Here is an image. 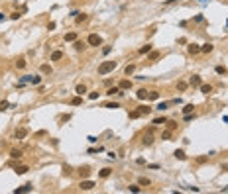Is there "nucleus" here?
<instances>
[{
	"mask_svg": "<svg viewBox=\"0 0 228 194\" xmlns=\"http://www.w3.org/2000/svg\"><path fill=\"white\" fill-rule=\"evenodd\" d=\"M116 67H118V63H116V61H104V63L98 65V75H100V76L108 75V73H112Z\"/></svg>",
	"mask_w": 228,
	"mask_h": 194,
	"instance_id": "1",
	"label": "nucleus"
},
{
	"mask_svg": "<svg viewBox=\"0 0 228 194\" xmlns=\"http://www.w3.org/2000/svg\"><path fill=\"white\" fill-rule=\"evenodd\" d=\"M26 82H32V84H39V82H42V76H39V75H26V76H22V80H20L18 88H22Z\"/></svg>",
	"mask_w": 228,
	"mask_h": 194,
	"instance_id": "2",
	"label": "nucleus"
},
{
	"mask_svg": "<svg viewBox=\"0 0 228 194\" xmlns=\"http://www.w3.org/2000/svg\"><path fill=\"white\" fill-rule=\"evenodd\" d=\"M87 43H88V45H93V47H98V45L102 43V37H100L98 33H91V35L87 37Z\"/></svg>",
	"mask_w": 228,
	"mask_h": 194,
	"instance_id": "3",
	"label": "nucleus"
},
{
	"mask_svg": "<svg viewBox=\"0 0 228 194\" xmlns=\"http://www.w3.org/2000/svg\"><path fill=\"white\" fill-rule=\"evenodd\" d=\"M79 188H81V190H91V188H95V183H93V180H81Z\"/></svg>",
	"mask_w": 228,
	"mask_h": 194,
	"instance_id": "4",
	"label": "nucleus"
},
{
	"mask_svg": "<svg viewBox=\"0 0 228 194\" xmlns=\"http://www.w3.org/2000/svg\"><path fill=\"white\" fill-rule=\"evenodd\" d=\"M28 135V129L26 128H20V129H16V133H14V139H24Z\"/></svg>",
	"mask_w": 228,
	"mask_h": 194,
	"instance_id": "5",
	"label": "nucleus"
},
{
	"mask_svg": "<svg viewBox=\"0 0 228 194\" xmlns=\"http://www.w3.org/2000/svg\"><path fill=\"white\" fill-rule=\"evenodd\" d=\"M16 194H24V192H32V184H24V186H20V188H16L14 190Z\"/></svg>",
	"mask_w": 228,
	"mask_h": 194,
	"instance_id": "6",
	"label": "nucleus"
},
{
	"mask_svg": "<svg viewBox=\"0 0 228 194\" xmlns=\"http://www.w3.org/2000/svg\"><path fill=\"white\" fill-rule=\"evenodd\" d=\"M187 51H189L191 55H197V53H201V47H199L197 43H191V45L187 47Z\"/></svg>",
	"mask_w": 228,
	"mask_h": 194,
	"instance_id": "7",
	"label": "nucleus"
},
{
	"mask_svg": "<svg viewBox=\"0 0 228 194\" xmlns=\"http://www.w3.org/2000/svg\"><path fill=\"white\" fill-rule=\"evenodd\" d=\"M189 82H191V86H201V84H203V80H201V76H199V75H193Z\"/></svg>",
	"mask_w": 228,
	"mask_h": 194,
	"instance_id": "8",
	"label": "nucleus"
},
{
	"mask_svg": "<svg viewBox=\"0 0 228 194\" xmlns=\"http://www.w3.org/2000/svg\"><path fill=\"white\" fill-rule=\"evenodd\" d=\"M175 159H179V161H185V159H187V155H185V151L183 149H175Z\"/></svg>",
	"mask_w": 228,
	"mask_h": 194,
	"instance_id": "9",
	"label": "nucleus"
},
{
	"mask_svg": "<svg viewBox=\"0 0 228 194\" xmlns=\"http://www.w3.org/2000/svg\"><path fill=\"white\" fill-rule=\"evenodd\" d=\"M118 86H120V90H128V88L132 86V82L128 80V78H124V80H120V82H118Z\"/></svg>",
	"mask_w": 228,
	"mask_h": 194,
	"instance_id": "10",
	"label": "nucleus"
},
{
	"mask_svg": "<svg viewBox=\"0 0 228 194\" xmlns=\"http://www.w3.org/2000/svg\"><path fill=\"white\" fill-rule=\"evenodd\" d=\"M159 57H161L159 51H150V53H148V61H157Z\"/></svg>",
	"mask_w": 228,
	"mask_h": 194,
	"instance_id": "11",
	"label": "nucleus"
},
{
	"mask_svg": "<svg viewBox=\"0 0 228 194\" xmlns=\"http://www.w3.org/2000/svg\"><path fill=\"white\" fill-rule=\"evenodd\" d=\"M199 88H201L203 94H210V92H212V86H210V84H201Z\"/></svg>",
	"mask_w": 228,
	"mask_h": 194,
	"instance_id": "12",
	"label": "nucleus"
},
{
	"mask_svg": "<svg viewBox=\"0 0 228 194\" xmlns=\"http://www.w3.org/2000/svg\"><path fill=\"white\" fill-rule=\"evenodd\" d=\"M138 112H140L142 116H148V114L152 112V108L150 106H138Z\"/></svg>",
	"mask_w": 228,
	"mask_h": 194,
	"instance_id": "13",
	"label": "nucleus"
},
{
	"mask_svg": "<svg viewBox=\"0 0 228 194\" xmlns=\"http://www.w3.org/2000/svg\"><path fill=\"white\" fill-rule=\"evenodd\" d=\"M63 59V51H53L51 53V61H61Z\"/></svg>",
	"mask_w": 228,
	"mask_h": 194,
	"instance_id": "14",
	"label": "nucleus"
},
{
	"mask_svg": "<svg viewBox=\"0 0 228 194\" xmlns=\"http://www.w3.org/2000/svg\"><path fill=\"white\" fill-rule=\"evenodd\" d=\"M148 92H150V90H146V88H140V90H138V94H136V96L140 98V100H146V98H148Z\"/></svg>",
	"mask_w": 228,
	"mask_h": 194,
	"instance_id": "15",
	"label": "nucleus"
},
{
	"mask_svg": "<svg viewBox=\"0 0 228 194\" xmlns=\"http://www.w3.org/2000/svg\"><path fill=\"white\" fill-rule=\"evenodd\" d=\"M212 49H214V45H212V43H205V45L201 47V51H203V53H210Z\"/></svg>",
	"mask_w": 228,
	"mask_h": 194,
	"instance_id": "16",
	"label": "nucleus"
},
{
	"mask_svg": "<svg viewBox=\"0 0 228 194\" xmlns=\"http://www.w3.org/2000/svg\"><path fill=\"white\" fill-rule=\"evenodd\" d=\"M118 92H120V86H110L108 90H106L108 96H114V94H118Z\"/></svg>",
	"mask_w": 228,
	"mask_h": 194,
	"instance_id": "17",
	"label": "nucleus"
},
{
	"mask_svg": "<svg viewBox=\"0 0 228 194\" xmlns=\"http://www.w3.org/2000/svg\"><path fill=\"white\" fill-rule=\"evenodd\" d=\"M22 155H24V153H22L20 149H12V151H10V157H12V159H20Z\"/></svg>",
	"mask_w": 228,
	"mask_h": 194,
	"instance_id": "18",
	"label": "nucleus"
},
{
	"mask_svg": "<svg viewBox=\"0 0 228 194\" xmlns=\"http://www.w3.org/2000/svg\"><path fill=\"white\" fill-rule=\"evenodd\" d=\"M110 172H112V169L106 167V169H102V171L98 172V176H100V178H106V176H110Z\"/></svg>",
	"mask_w": 228,
	"mask_h": 194,
	"instance_id": "19",
	"label": "nucleus"
},
{
	"mask_svg": "<svg viewBox=\"0 0 228 194\" xmlns=\"http://www.w3.org/2000/svg\"><path fill=\"white\" fill-rule=\"evenodd\" d=\"M148 98H150V100H159V92H157V90H150V92H148Z\"/></svg>",
	"mask_w": 228,
	"mask_h": 194,
	"instance_id": "20",
	"label": "nucleus"
},
{
	"mask_svg": "<svg viewBox=\"0 0 228 194\" xmlns=\"http://www.w3.org/2000/svg\"><path fill=\"white\" fill-rule=\"evenodd\" d=\"M30 171L26 165H20V167H16V174H26V172Z\"/></svg>",
	"mask_w": 228,
	"mask_h": 194,
	"instance_id": "21",
	"label": "nucleus"
},
{
	"mask_svg": "<svg viewBox=\"0 0 228 194\" xmlns=\"http://www.w3.org/2000/svg\"><path fill=\"white\" fill-rule=\"evenodd\" d=\"M75 92H77V94H79V96H83V94L87 92V86H85V84H79V86H77V88H75Z\"/></svg>",
	"mask_w": 228,
	"mask_h": 194,
	"instance_id": "22",
	"label": "nucleus"
},
{
	"mask_svg": "<svg viewBox=\"0 0 228 194\" xmlns=\"http://www.w3.org/2000/svg\"><path fill=\"white\" fill-rule=\"evenodd\" d=\"M142 143H144L146 147H150V145H152V143H153V137H152V135H146V137L142 139Z\"/></svg>",
	"mask_w": 228,
	"mask_h": 194,
	"instance_id": "23",
	"label": "nucleus"
},
{
	"mask_svg": "<svg viewBox=\"0 0 228 194\" xmlns=\"http://www.w3.org/2000/svg\"><path fill=\"white\" fill-rule=\"evenodd\" d=\"M138 184H140V186H150V178H146V176H140V178H138Z\"/></svg>",
	"mask_w": 228,
	"mask_h": 194,
	"instance_id": "24",
	"label": "nucleus"
},
{
	"mask_svg": "<svg viewBox=\"0 0 228 194\" xmlns=\"http://www.w3.org/2000/svg\"><path fill=\"white\" fill-rule=\"evenodd\" d=\"M81 104H83V98L81 96H75L73 100H71V106H81Z\"/></svg>",
	"mask_w": 228,
	"mask_h": 194,
	"instance_id": "25",
	"label": "nucleus"
},
{
	"mask_svg": "<svg viewBox=\"0 0 228 194\" xmlns=\"http://www.w3.org/2000/svg\"><path fill=\"white\" fill-rule=\"evenodd\" d=\"M77 39V33L75 32H71V33H67L65 35V41H75Z\"/></svg>",
	"mask_w": 228,
	"mask_h": 194,
	"instance_id": "26",
	"label": "nucleus"
},
{
	"mask_svg": "<svg viewBox=\"0 0 228 194\" xmlns=\"http://www.w3.org/2000/svg\"><path fill=\"white\" fill-rule=\"evenodd\" d=\"M150 51H152V45H150V43H148V45H144V47H140V53L144 55V53H150Z\"/></svg>",
	"mask_w": 228,
	"mask_h": 194,
	"instance_id": "27",
	"label": "nucleus"
},
{
	"mask_svg": "<svg viewBox=\"0 0 228 194\" xmlns=\"http://www.w3.org/2000/svg\"><path fill=\"white\" fill-rule=\"evenodd\" d=\"M161 139H165V141H169V139H171V129L163 131V133H161Z\"/></svg>",
	"mask_w": 228,
	"mask_h": 194,
	"instance_id": "28",
	"label": "nucleus"
},
{
	"mask_svg": "<svg viewBox=\"0 0 228 194\" xmlns=\"http://www.w3.org/2000/svg\"><path fill=\"white\" fill-rule=\"evenodd\" d=\"M165 124H167V129H171V131H173V129L177 128V122H171V120H167Z\"/></svg>",
	"mask_w": 228,
	"mask_h": 194,
	"instance_id": "29",
	"label": "nucleus"
},
{
	"mask_svg": "<svg viewBox=\"0 0 228 194\" xmlns=\"http://www.w3.org/2000/svg\"><path fill=\"white\" fill-rule=\"evenodd\" d=\"M128 190H130V192H140V184H130Z\"/></svg>",
	"mask_w": 228,
	"mask_h": 194,
	"instance_id": "30",
	"label": "nucleus"
},
{
	"mask_svg": "<svg viewBox=\"0 0 228 194\" xmlns=\"http://www.w3.org/2000/svg\"><path fill=\"white\" fill-rule=\"evenodd\" d=\"M42 73H44V75H49V73H51V67H49V65H42Z\"/></svg>",
	"mask_w": 228,
	"mask_h": 194,
	"instance_id": "31",
	"label": "nucleus"
},
{
	"mask_svg": "<svg viewBox=\"0 0 228 194\" xmlns=\"http://www.w3.org/2000/svg\"><path fill=\"white\" fill-rule=\"evenodd\" d=\"M134 71H136V67H134V65H128V67L124 69V73H126V75H132Z\"/></svg>",
	"mask_w": 228,
	"mask_h": 194,
	"instance_id": "32",
	"label": "nucleus"
},
{
	"mask_svg": "<svg viewBox=\"0 0 228 194\" xmlns=\"http://www.w3.org/2000/svg\"><path fill=\"white\" fill-rule=\"evenodd\" d=\"M8 108H10V104H8L6 100H2V102H0V112H4V110H8Z\"/></svg>",
	"mask_w": 228,
	"mask_h": 194,
	"instance_id": "33",
	"label": "nucleus"
},
{
	"mask_svg": "<svg viewBox=\"0 0 228 194\" xmlns=\"http://www.w3.org/2000/svg\"><path fill=\"white\" fill-rule=\"evenodd\" d=\"M130 118H132V120H136V118H142V114H140V112H138V110H132V112H130Z\"/></svg>",
	"mask_w": 228,
	"mask_h": 194,
	"instance_id": "34",
	"label": "nucleus"
},
{
	"mask_svg": "<svg viewBox=\"0 0 228 194\" xmlns=\"http://www.w3.org/2000/svg\"><path fill=\"white\" fill-rule=\"evenodd\" d=\"M193 108H195L193 104H187V106L183 108V114H191V112H193Z\"/></svg>",
	"mask_w": 228,
	"mask_h": 194,
	"instance_id": "35",
	"label": "nucleus"
},
{
	"mask_svg": "<svg viewBox=\"0 0 228 194\" xmlns=\"http://www.w3.org/2000/svg\"><path fill=\"white\" fill-rule=\"evenodd\" d=\"M83 47H85V43H83V41H79V39H75V49H77V51H81Z\"/></svg>",
	"mask_w": 228,
	"mask_h": 194,
	"instance_id": "36",
	"label": "nucleus"
},
{
	"mask_svg": "<svg viewBox=\"0 0 228 194\" xmlns=\"http://www.w3.org/2000/svg\"><path fill=\"white\" fill-rule=\"evenodd\" d=\"M214 71H216L218 75H226V69H224L222 65H218V67H216V69H214Z\"/></svg>",
	"mask_w": 228,
	"mask_h": 194,
	"instance_id": "37",
	"label": "nucleus"
},
{
	"mask_svg": "<svg viewBox=\"0 0 228 194\" xmlns=\"http://www.w3.org/2000/svg\"><path fill=\"white\" fill-rule=\"evenodd\" d=\"M104 108H108V110H116V108H120V106L116 104V102H108V104H106Z\"/></svg>",
	"mask_w": 228,
	"mask_h": 194,
	"instance_id": "38",
	"label": "nucleus"
},
{
	"mask_svg": "<svg viewBox=\"0 0 228 194\" xmlns=\"http://www.w3.org/2000/svg\"><path fill=\"white\" fill-rule=\"evenodd\" d=\"M177 88H179V90L183 92L185 88H187V82H183V80H179V82H177Z\"/></svg>",
	"mask_w": 228,
	"mask_h": 194,
	"instance_id": "39",
	"label": "nucleus"
},
{
	"mask_svg": "<svg viewBox=\"0 0 228 194\" xmlns=\"http://www.w3.org/2000/svg\"><path fill=\"white\" fill-rule=\"evenodd\" d=\"M16 67H18V69H24V67H26V61H24V59H18V61H16Z\"/></svg>",
	"mask_w": 228,
	"mask_h": 194,
	"instance_id": "40",
	"label": "nucleus"
},
{
	"mask_svg": "<svg viewBox=\"0 0 228 194\" xmlns=\"http://www.w3.org/2000/svg\"><path fill=\"white\" fill-rule=\"evenodd\" d=\"M165 122H167L165 118H155L153 120V124H157V126H161V124H165Z\"/></svg>",
	"mask_w": 228,
	"mask_h": 194,
	"instance_id": "41",
	"label": "nucleus"
},
{
	"mask_svg": "<svg viewBox=\"0 0 228 194\" xmlns=\"http://www.w3.org/2000/svg\"><path fill=\"white\" fill-rule=\"evenodd\" d=\"M167 106H169V102H159V104H157V110H165Z\"/></svg>",
	"mask_w": 228,
	"mask_h": 194,
	"instance_id": "42",
	"label": "nucleus"
},
{
	"mask_svg": "<svg viewBox=\"0 0 228 194\" xmlns=\"http://www.w3.org/2000/svg\"><path fill=\"white\" fill-rule=\"evenodd\" d=\"M110 51H112V47H110V45H104V47H102V53H104V55H108Z\"/></svg>",
	"mask_w": 228,
	"mask_h": 194,
	"instance_id": "43",
	"label": "nucleus"
},
{
	"mask_svg": "<svg viewBox=\"0 0 228 194\" xmlns=\"http://www.w3.org/2000/svg\"><path fill=\"white\" fill-rule=\"evenodd\" d=\"M20 16H22V14H20V12H12V16H10V18H12V20H18V18H20Z\"/></svg>",
	"mask_w": 228,
	"mask_h": 194,
	"instance_id": "44",
	"label": "nucleus"
},
{
	"mask_svg": "<svg viewBox=\"0 0 228 194\" xmlns=\"http://www.w3.org/2000/svg\"><path fill=\"white\" fill-rule=\"evenodd\" d=\"M85 18H87V16H85V14H79V16H77L75 20H77V24H79V22H83V20H85Z\"/></svg>",
	"mask_w": 228,
	"mask_h": 194,
	"instance_id": "45",
	"label": "nucleus"
},
{
	"mask_svg": "<svg viewBox=\"0 0 228 194\" xmlns=\"http://www.w3.org/2000/svg\"><path fill=\"white\" fill-rule=\"evenodd\" d=\"M88 98H91V100H97V98H98V92H91V94H88Z\"/></svg>",
	"mask_w": 228,
	"mask_h": 194,
	"instance_id": "46",
	"label": "nucleus"
},
{
	"mask_svg": "<svg viewBox=\"0 0 228 194\" xmlns=\"http://www.w3.org/2000/svg\"><path fill=\"white\" fill-rule=\"evenodd\" d=\"M81 174H83V176H87V174H88V169H87V167H85V169H81Z\"/></svg>",
	"mask_w": 228,
	"mask_h": 194,
	"instance_id": "47",
	"label": "nucleus"
},
{
	"mask_svg": "<svg viewBox=\"0 0 228 194\" xmlns=\"http://www.w3.org/2000/svg\"><path fill=\"white\" fill-rule=\"evenodd\" d=\"M4 18H6V16H4V14H0V22H4Z\"/></svg>",
	"mask_w": 228,
	"mask_h": 194,
	"instance_id": "48",
	"label": "nucleus"
},
{
	"mask_svg": "<svg viewBox=\"0 0 228 194\" xmlns=\"http://www.w3.org/2000/svg\"><path fill=\"white\" fill-rule=\"evenodd\" d=\"M222 192H228V186H224V188H222Z\"/></svg>",
	"mask_w": 228,
	"mask_h": 194,
	"instance_id": "49",
	"label": "nucleus"
},
{
	"mask_svg": "<svg viewBox=\"0 0 228 194\" xmlns=\"http://www.w3.org/2000/svg\"><path fill=\"white\" fill-rule=\"evenodd\" d=\"M226 28H228V20H226Z\"/></svg>",
	"mask_w": 228,
	"mask_h": 194,
	"instance_id": "50",
	"label": "nucleus"
}]
</instances>
